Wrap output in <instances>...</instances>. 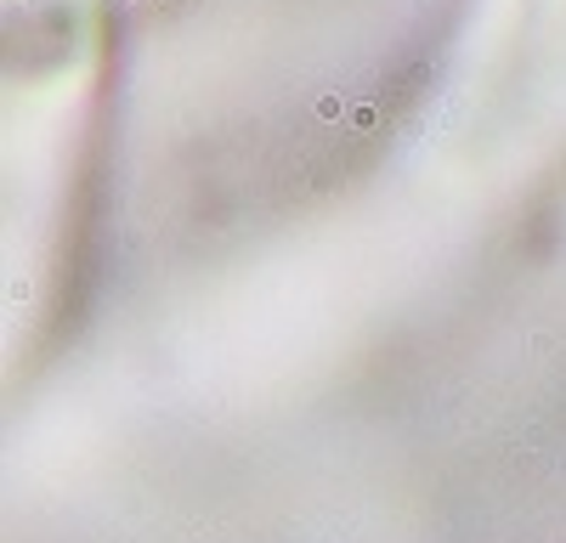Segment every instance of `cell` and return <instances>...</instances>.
I'll list each match as a JSON object with an SVG mask.
<instances>
[{
  "mask_svg": "<svg viewBox=\"0 0 566 543\" xmlns=\"http://www.w3.org/2000/svg\"><path fill=\"white\" fill-rule=\"evenodd\" d=\"M424 148L459 188H515L566 148V0H464Z\"/></svg>",
  "mask_w": 566,
  "mask_h": 543,
  "instance_id": "cell-1",
  "label": "cell"
}]
</instances>
